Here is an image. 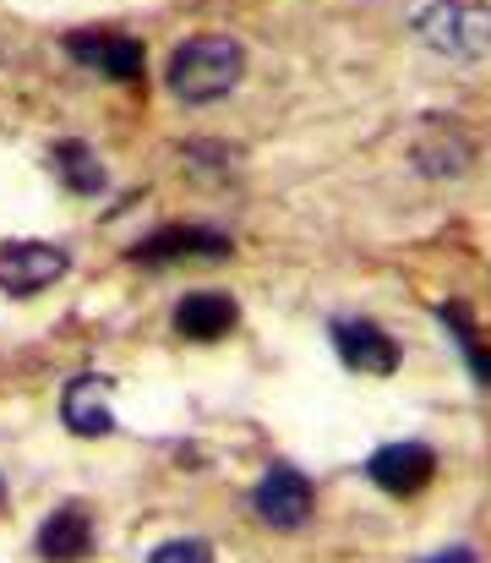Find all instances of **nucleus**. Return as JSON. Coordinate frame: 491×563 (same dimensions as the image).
Wrapping results in <instances>:
<instances>
[{"mask_svg": "<svg viewBox=\"0 0 491 563\" xmlns=\"http://www.w3.org/2000/svg\"><path fill=\"white\" fill-rule=\"evenodd\" d=\"M415 33L437 55L481 60V55H491V5H481V0H432L415 16Z\"/></svg>", "mask_w": 491, "mask_h": 563, "instance_id": "f03ea898", "label": "nucleus"}, {"mask_svg": "<svg viewBox=\"0 0 491 563\" xmlns=\"http://www.w3.org/2000/svg\"><path fill=\"white\" fill-rule=\"evenodd\" d=\"M241 77H246V49L224 33H197V38L175 44V55L164 66V82L180 104H213Z\"/></svg>", "mask_w": 491, "mask_h": 563, "instance_id": "f257e3e1", "label": "nucleus"}, {"mask_svg": "<svg viewBox=\"0 0 491 563\" xmlns=\"http://www.w3.org/2000/svg\"><path fill=\"white\" fill-rule=\"evenodd\" d=\"M71 268V252L55 241H5L0 246V290L5 296H38Z\"/></svg>", "mask_w": 491, "mask_h": 563, "instance_id": "7ed1b4c3", "label": "nucleus"}, {"mask_svg": "<svg viewBox=\"0 0 491 563\" xmlns=\"http://www.w3.org/2000/svg\"><path fill=\"white\" fill-rule=\"evenodd\" d=\"M38 559L44 563H82L93 553V520L82 504H60L44 526H38Z\"/></svg>", "mask_w": 491, "mask_h": 563, "instance_id": "1a4fd4ad", "label": "nucleus"}, {"mask_svg": "<svg viewBox=\"0 0 491 563\" xmlns=\"http://www.w3.org/2000/svg\"><path fill=\"white\" fill-rule=\"evenodd\" d=\"M148 563H213V548H208L202 537H175V542L154 548Z\"/></svg>", "mask_w": 491, "mask_h": 563, "instance_id": "2eb2a0df", "label": "nucleus"}, {"mask_svg": "<svg viewBox=\"0 0 491 563\" xmlns=\"http://www.w3.org/2000/svg\"><path fill=\"white\" fill-rule=\"evenodd\" d=\"M0 498H5V482H0Z\"/></svg>", "mask_w": 491, "mask_h": 563, "instance_id": "f3484780", "label": "nucleus"}, {"mask_svg": "<svg viewBox=\"0 0 491 563\" xmlns=\"http://www.w3.org/2000/svg\"><path fill=\"white\" fill-rule=\"evenodd\" d=\"M443 323H448V329H454V340L465 345V362H470L476 383L491 388V351L481 345V334H476V323H470V307H465V301H448V307H443Z\"/></svg>", "mask_w": 491, "mask_h": 563, "instance_id": "4468645a", "label": "nucleus"}, {"mask_svg": "<svg viewBox=\"0 0 491 563\" xmlns=\"http://www.w3.org/2000/svg\"><path fill=\"white\" fill-rule=\"evenodd\" d=\"M410 154H415V165L426 176H465L476 165V143L454 121H426V132H421V143Z\"/></svg>", "mask_w": 491, "mask_h": 563, "instance_id": "9b49d317", "label": "nucleus"}, {"mask_svg": "<svg viewBox=\"0 0 491 563\" xmlns=\"http://www.w3.org/2000/svg\"><path fill=\"white\" fill-rule=\"evenodd\" d=\"M333 345H338V362L349 373H366V377H388L399 373V345L377 329V323H338L333 329Z\"/></svg>", "mask_w": 491, "mask_h": 563, "instance_id": "0eeeda50", "label": "nucleus"}, {"mask_svg": "<svg viewBox=\"0 0 491 563\" xmlns=\"http://www.w3.org/2000/svg\"><path fill=\"white\" fill-rule=\"evenodd\" d=\"M49 165H55V176L77 191V197L104 191V165H99V154H93L88 143H55V159H49Z\"/></svg>", "mask_w": 491, "mask_h": 563, "instance_id": "ddd939ff", "label": "nucleus"}, {"mask_svg": "<svg viewBox=\"0 0 491 563\" xmlns=\"http://www.w3.org/2000/svg\"><path fill=\"white\" fill-rule=\"evenodd\" d=\"M175 257H230V241L202 224H169L143 246H132V263H175Z\"/></svg>", "mask_w": 491, "mask_h": 563, "instance_id": "9d476101", "label": "nucleus"}, {"mask_svg": "<svg viewBox=\"0 0 491 563\" xmlns=\"http://www.w3.org/2000/svg\"><path fill=\"white\" fill-rule=\"evenodd\" d=\"M426 563H481L470 548H448V553H437V559H426Z\"/></svg>", "mask_w": 491, "mask_h": 563, "instance_id": "dca6fc26", "label": "nucleus"}, {"mask_svg": "<svg viewBox=\"0 0 491 563\" xmlns=\"http://www.w3.org/2000/svg\"><path fill=\"white\" fill-rule=\"evenodd\" d=\"M60 421L77 432V438H104L115 427V410H110V383L99 373H77L60 394Z\"/></svg>", "mask_w": 491, "mask_h": 563, "instance_id": "6e6552de", "label": "nucleus"}, {"mask_svg": "<svg viewBox=\"0 0 491 563\" xmlns=\"http://www.w3.org/2000/svg\"><path fill=\"white\" fill-rule=\"evenodd\" d=\"M235 301L230 296H219V290H191L180 307H175V334L180 340H224L230 329H235Z\"/></svg>", "mask_w": 491, "mask_h": 563, "instance_id": "f8f14e48", "label": "nucleus"}, {"mask_svg": "<svg viewBox=\"0 0 491 563\" xmlns=\"http://www.w3.org/2000/svg\"><path fill=\"white\" fill-rule=\"evenodd\" d=\"M312 482L295 471V465H274L263 482H257V493H252V509H257V520L263 526H274V531H301L306 520H312Z\"/></svg>", "mask_w": 491, "mask_h": 563, "instance_id": "20e7f679", "label": "nucleus"}, {"mask_svg": "<svg viewBox=\"0 0 491 563\" xmlns=\"http://www.w3.org/2000/svg\"><path fill=\"white\" fill-rule=\"evenodd\" d=\"M432 471H437V454H432L426 443H382V449L366 460V476H371L382 493H393V498L421 493V487L432 482Z\"/></svg>", "mask_w": 491, "mask_h": 563, "instance_id": "423d86ee", "label": "nucleus"}, {"mask_svg": "<svg viewBox=\"0 0 491 563\" xmlns=\"http://www.w3.org/2000/svg\"><path fill=\"white\" fill-rule=\"evenodd\" d=\"M66 55L88 71H104L115 82H132L143 77V44L132 33H110V27H93V33H66Z\"/></svg>", "mask_w": 491, "mask_h": 563, "instance_id": "39448f33", "label": "nucleus"}]
</instances>
